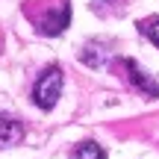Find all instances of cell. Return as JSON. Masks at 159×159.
I'll return each instance as SVG.
<instances>
[{
  "label": "cell",
  "mask_w": 159,
  "mask_h": 159,
  "mask_svg": "<svg viewBox=\"0 0 159 159\" xmlns=\"http://www.w3.org/2000/svg\"><path fill=\"white\" fill-rule=\"evenodd\" d=\"M74 156L77 159H106V150H103L97 142H83V144H77Z\"/></svg>",
  "instance_id": "cell-4"
},
{
  "label": "cell",
  "mask_w": 159,
  "mask_h": 159,
  "mask_svg": "<svg viewBox=\"0 0 159 159\" xmlns=\"http://www.w3.org/2000/svg\"><path fill=\"white\" fill-rule=\"evenodd\" d=\"M24 139V127L18 118H12V115H3L0 112V148H9V144L21 142Z\"/></svg>",
  "instance_id": "cell-3"
},
{
  "label": "cell",
  "mask_w": 159,
  "mask_h": 159,
  "mask_svg": "<svg viewBox=\"0 0 159 159\" xmlns=\"http://www.w3.org/2000/svg\"><path fill=\"white\" fill-rule=\"evenodd\" d=\"M139 33L144 35V39H150L153 44L159 47V15L153 18H144V21H139Z\"/></svg>",
  "instance_id": "cell-5"
},
{
  "label": "cell",
  "mask_w": 159,
  "mask_h": 159,
  "mask_svg": "<svg viewBox=\"0 0 159 159\" xmlns=\"http://www.w3.org/2000/svg\"><path fill=\"white\" fill-rule=\"evenodd\" d=\"M121 65L127 68V77H130V83L136 85L142 94H148V97H159V85H156V80H150V77L136 65V62H133V59H124Z\"/></svg>",
  "instance_id": "cell-2"
},
{
  "label": "cell",
  "mask_w": 159,
  "mask_h": 159,
  "mask_svg": "<svg viewBox=\"0 0 159 159\" xmlns=\"http://www.w3.org/2000/svg\"><path fill=\"white\" fill-rule=\"evenodd\" d=\"M59 94H62V68H59V65H50V68L39 77V83H35L33 100H35L39 109H53L56 100H59Z\"/></svg>",
  "instance_id": "cell-1"
}]
</instances>
